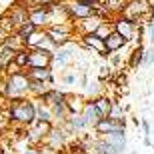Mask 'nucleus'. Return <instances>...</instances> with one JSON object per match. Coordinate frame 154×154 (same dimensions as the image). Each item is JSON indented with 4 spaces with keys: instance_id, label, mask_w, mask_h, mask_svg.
I'll use <instances>...</instances> for the list:
<instances>
[{
    "instance_id": "21",
    "label": "nucleus",
    "mask_w": 154,
    "mask_h": 154,
    "mask_svg": "<svg viewBox=\"0 0 154 154\" xmlns=\"http://www.w3.org/2000/svg\"><path fill=\"white\" fill-rule=\"evenodd\" d=\"M50 88H54L50 82H42V80H30V92H28V96L36 100V98H40L44 92H48Z\"/></svg>"
},
{
    "instance_id": "34",
    "label": "nucleus",
    "mask_w": 154,
    "mask_h": 154,
    "mask_svg": "<svg viewBox=\"0 0 154 154\" xmlns=\"http://www.w3.org/2000/svg\"><path fill=\"white\" fill-rule=\"evenodd\" d=\"M18 154H38V146H34V144H28L26 148H22Z\"/></svg>"
},
{
    "instance_id": "28",
    "label": "nucleus",
    "mask_w": 154,
    "mask_h": 154,
    "mask_svg": "<svg viewBox=\"0 0 154 154\" xmlns=\"http://www.w3.org/2000/svg\"><path fill=\"white\" fill-rule=\"evenodd\" d=\"M18 2L24 4L28 10H32V8H38V6H48L52 2H58V0H18Z\"/></svg>"
},
{
    "instance_id": "10",
    "label": "nucleus",
    "mask_w": 154,
    "mask_h": 154,
    "mask_svg": "<svg viewBox=\"0 0 154 154\" xmlns=\"http://www.w3.org/2000/svg\"><path fill=\"white\" fill-rule=\"evenodd\" d=\"M66 94H68V92L58 90L56 96H54V100L50 102V108H52V112H54V120H56L54 124L66 120V116H68V108H66Z\"/></svg>"
},
{
    "instance_id": "3",
    "label": "nucleus",
    "mask_w": 154,
    "mask_h": 154,
    "mask_svg": "<svg viewBox=\"0 0 154 154\" xmlns=\"http://www.w3.org/2000/svg\"><path fill=\"white\" fill-rule=\"evenodd\" d=\"M6 78V100L28 96L30 92V76L26 70H18L12 74H4Z\"/></svg>"
},
{
    "instance_id": "11",
    "label": "nucleus",
    "mask_w": 154,
    "mask_h": 154,
    "mask_svg": "<svg viewBox=\"0 0 154 154\" xmlns=\"http://www.w3.org/2000/svg\"><path fill=\"white\" fill-rule=\"evenodd\" d=\"M66 6H68V12L70 16H72V20H82V18L90 16V14H94V6L90 4H84V2H80V0H66Z\"/></svg>"
},
{
    "instance_id": "31",
    "label": "nucleus",
    "mask_w": 154,
    "mask_h": 154,
    "mask_svg": "<svg viewBox=\"0 0 154 154\" xmlns=\"http://www.w3.org/2000/svg\"><path fill=\"white\" fill-rule=\"evenodd\" d=\"M140 124H142V128H144V144H146V146H150V122L146 118H142V122H140Z\"/></svg>"
},
{
    "instance_id": "15",
    "label": "nucleus",
    "mask_w": 154,
    "mask_h": 154,
    "mask_svg": "<svg viewBox=\"0 0 154 154\" xmlns=\"http://www.w3.org/2000/svg\"><path fill=\"white\" fill-rule=\"evenodd\" d=\"M6 14L10 16L12 24H14V26L18 28V26H22V24L26 22V20H28V14H30V10H28V8H26L24 4H20V2H16V4L12 6L10 10L6 12Z\"/></svg>"
},
{
    "instance_id": "19",
    "label": "nucleus",
    "mask_w": 154,
    "mask_h": 154,
    "mask_svg": "<svg viewBox=\"0 0 154 154\" xmlns=\"http://www.w3.org/2000/svg\"><path fill=\"white\" fill-rule=\"evenodd\" d=\"M62 122L68 126L72 132H82V130L88 128V122H86V118L82 116V112H80V114H68L66 120H62Z\"/></svg>"
},
{
    "instance_id": "2",
    "label": "nucleus",
    "mask_w": 154,
    "mask_h": 154,
    "mask_svg": "<svg viewBox=\"0 0 154 154\" xmlns=\"http://www.w3.org/2000/svg\"><path fill=\"white\" fill-rule=\"evenodd\" d=\"M122 16L134 20L138 26H148V22L154 20V6L148 0H128Z\"/></svg>"
},
{
    "instance_id": "23",
    "label": "nucleus",
    "mask_w": 154,
    "mask_h": 154,
    "mask_svg": "<svg viewBox=\"0 0 154 154\" xmlns=\"http://www.w3.org/2000/svg\"><path fill=\"white\" fill-rule=\"evenodd\" d=\"M36 120H44V122H56L54 120V112L48 104H44L42 100H36Z\"/></svg>"
},
{
    "instance_id": "14",
    "label": "nucleus",
    "mask_w": 154,
    "mask_h": 154,
    "mask_svg": "<svg viewBox=\"0 0 154 154\" xmlns=\"http://www.w3.org/2000/svg\"><path fill=\"white\" fill-rule=\"evenodd\" d=\"M104 44H106V52H108V56L110 54H114V52H118L122 46L128 44V40L124 38V36L120 34L118 30H112L106 38H104Z\"/></svg>"
},
{
    "instance_id": "36",
    "label": "nucleus",
    "mask_w": 154,
    "mask_h": 154,
    "mask_svg": "<svg viewBox=\"0 0 154 154\" xmlns=\"http://www.w3.org/2000/svg\"><path fill=\"white\" fill-rule=\"evenodd\" d=\"M56 154H70V152H66V150H56Z\"/></svg>"
},
{
    "instance_id": "1",
    "label": "nucleus",
    "mask_w": 154,
    "mask_h": 154,
    "mask_svg": "<svg viewBox=\"0 0 154 154\" xmlns=\"http://www.w3.org/2000/svg\"><path fill=\"white\" fill-rule=\"evenodd\" d=\"M4 114H6L8 122L28 128L30 124L36 122V100L30 96L8 100V110H6Z\"/></svg>"
},
{
    "instance_id": "29",
    "label": "nucleus",
    "mask_w": 154,
    "mask_h": 154,
    "mask_svg": "<svg viewBox=\"0 0 154 154\" xmlns=\"http://www.w3.org/2000/svg\"><path fill=\"white\" fill-rule=\"evenodd\" d=\"M126 106L122 102H114L112 104V108H110V116L112 118H124V114H126Z\"/></svg>"
},
{
    "instance_id": "5",
    "label": "nucleus",
    "mask_w": 154,
    "mask_h": 154,
    "mask_svg": "<svg viewBox=\"0 0 154 154\" xmlns=\"http://www.w3.org/2000/svg\"><path fill=\"white\" fill-rule=\"evenodd\" d=\"M112 22H114V30H118V32L124 36L128 42L136 40V32H142V28H144V26H138L134 20L122 16V14H120V16H116Z\"/></svg>"
},
{
    "instance_id": "27",
    "label": "nucleus",
    "mask_w": 154,
    "mask_h": 154,
    "mask_svg": "<svg viewBox=\"0 0 154 154\" xmlns=\"http://www.w3.org/2000/svg\"><path fill=\"white\" fill-rule=\"evenodd\" d=\"M36 30H38V26H36V24L32 22V20H26V22H24L22 26H18V28H16V34L20 36V38H22L24 42H26V38H28V36L32 34V32H36Z\"/></svg>"
},
{
    "instance_id": "7",
    "label": "nucleus",
    "mask_w": 154,
    "mask_h": 154,
    "mask_svg": "<svg viewBox=\"0 0 154 154\" xmlns=\"http://www.w3.org/2000/svg\"><path fill=\"white\" fill-rule=\"evenodd\" d=\"M96 134L104 136L108 132H116V130H126V118H112V116H104L102 120H98V124L94 126Z\"/></svg>"
},
{
    "instance_id": "8",
    "label": "nucleus",
    "mask_w": 154,
    "mask_h": 154,
    "mask_svg": "<svg viewBox=\"0 0 154 154\" xmlns=\"http://www.w3.org/2000/svg\"><path fill=\"white\" fill-rule=\"evenodd\" d=\"M44 66H52V52L42 48H30L28 68H44Z\"/></svg>"
},
{
    "instance_id": "9",
    "label": "nucleus",
    "mask_w": 154,
    "mask_h": 154,
    "mask_svg": "<svg viewBox=\"0 0 154 154\" xmlns=\"http://www.w3.org/2000/svg\"><path fill=\"white\" fill-rule=\"evenodd\" d=\"M80 44L86 46L88 50L98 52L100 56H106V58H108V52H106V44H104V38H100L96 32H88V34H82V36H80Z\"/></svg>"
},
{
    "instance_id": "26",
    "label": "nucleus",
    "mask_w": 154,
    "mask_h": 154,
    "mask_svg": "<svg viewBox=\"0 0 154 154\" xmlns=\"http://www.w3.org/2000/svg\"><path fill=\"white\" fill-rule=\"evenodd\" d=\"M28 56H30V48H20V50H16V54H14V64H16L18 68L26 70L28 68Z\"/></svg>"
},
{
    "instance_id": "35",
    "label": "nucleus",
    "mask_w": 154,
    "mask_h": 154,
    "mask_svg": "<svg viewBox=\"0 0 154 154\" xmlns=\"http://www.w3.org/2000/svg\"><path fill=\"white\" fill-rule=\"evenodd\" d=\"M146 32H148V40L154 44V20H152V22H148V26H146Z\"/></svg>"
},
{
    "instance_id": "13",
    "label": "nucleus",
    "mask_w": 154,
    "mask_h": 154,
    "mask_svg": "<svg viewBox=\"0 0 154 154\" xmlns=\"http://www.w3.org/2000/svg\"><path fill=\"white\" fill-rule=\"evenodd\" d=\"M28 20H32L38 28H48V24H50V12H48V6L32 8L30 14H28Z\"/></svg>"
},
{
    "instance_id": "20",
    "label": "nucleus",
    "mask_w": 154,
    "mask_h": 154,
    "mask_svg": "<svg viewBox=\"0 0 154 154\" xmlns=\"http://www.w3.org/2000/svg\"><path fill=\"white\" fill-rule=\"evenodd\" d=\"M104 138H106L112 146H116L120 152H126V134H124V130L108 132V134H104Z\"/></svg>"
},
{
    "instance_id": "12",
    "label": "nucleus",
    "mask_w": 154,
    "mask_h": 154,
    "mask_svg": "<svg viewBox=\"0 0 154 154\" xmlns=\"http://www.w3.org/2000/svg\"><path fill=\"white\" fill-rule=\"evenodd\" d=\"M72 58H74V46H72V42H68V44H64V46H58L56 50L52 52V64H58L60 68H64Z\"/></svg>"
},
{
    "instance_id": "4",
    "label": "nucleus",
    "mask_w": 154,
    "mask_h": 154,
    "mask_svg": "<svg viewBox=\"0 0 154 154\" xmlns=\"http://www.w3.org/2000/svg\"><path fill=\"white\" fill-rule=\"evenodd\" d=\"M52 126H54V122H44V120H36L34 124H30L28 128L24 130V136H26V140H28L30 144L38 146V144H42V142L46 140L48 132L52 130Z\"/></svg>"
},
{
    "instance_id": "25",
    "label": "nucleus",
    "mask_w": 154,
    "mask_h": 154,
    "mask_svg": "<svg viewBox=\"0 0 154 154\" xmlns=\"http://www.w3.org/2000/svg\"><path fill=\"white\" fill-rule=\"evenodd\" d=\"M92 100H94V104L100 108L102 116H110V108H112V104H114V100H112V98L106 96V94H100V96L92 98Z\"/></svg>"
},
{
    "instance_id": "18",
    "label": "nucleus",
    "mask_w": 154,
    "mask_h": 154,
    "mask_svg": "<svg viewBox=\"0 0 154 154\" xmlns=\"http://www.w3.org/2000/svg\"><path fill=\"white\" fill-rule=\"evenodd\" d=\"M30 80H42V82H50L54 84V72L52 66H44V68H26Z\"/></svg>"
},
{
    "instance_id": "22",
    "label": "nucleus",
    "mask_w": 154,
    "mask_h": 154,
    "mask_svg": "<svg viewBox=\"0 0 154 154\" xmlns=\"http://www.w3.org/2000/svg\"><path fill=\"white\" fill-rule=\"evenodd\" d=\"M14 54H16V50H14L12 46H8V44L0 46V70H2V72L8 68L10 62H14Z\"/></svg>"
},
{
    "instance_id": "17",
    "label": "nucleus",
    "mask_w": 154,
    "mask_h": 154,
    "mask_svg": "<svg viewBox=\"0 0 154 154\" xmlns=\"http://www.w3.org/2000/svg\"><path fill=\"white\" fill-rule=\"evenodd\" d=\"M86 102H88V100H84V96H80V94H72V92L66 94V108H68V114H80V112L84 110Z\"/></svg>"
},
{
    "instance_id": "6",
    "label": "nucleus",
    "mask_w": 154,
    "mask_h": 154,
    "mask_svg": "<svg viewBox=\"0 0 154 154\" xmlns=\"http://www.w3.org/2000/svg\"><path fill=\"white\" fill-rule=\"evenodd\" d=\"M104 20H106V18H102L98 12L82 18V20H74V34L82 36V34H88V32H96L98 26H100Z\"/></svg>"
},
{
    "instance_id": "32",
    "label": "nucleus",
    "mask_w": 154,
    "mask_h": 154,
    "mask_svg": "<svg viewBox=\"0 0 154 154\" xmlns=\"http://www.w3.org/2000/svg\"><path fill=\"white\" fill-rule=\"evenodd\" d=\"M154 64V48H146L144 52V60H142V66H152Z\"/></svg>"
},
{
    "instance_id": "30",
    "label": "nucleus",
    "mask_w": 154,
    "mask_h": 154,
    "mask_svg": "<svg viewBox=\"0 0 154 154\" xmlns=\"http://www.w3.org/2000/svg\"><path fill=\"white\" fill-rule=\"evenodd\" d=\"M76 82H78V76H76L74 70H66L62 74V84L64 86H74Z\"/></svg>"
},
{
    "instance_id": "33",
    "label": "nucleus",
    "mask_w": 154,
    "mask_h": 154,
    "mask_svg": "<svg viewBox=\"0 0 154 154\" xmlns=\"http://www.w3.org/2000/svg\"><path fill=\"white\" fill-rule=\"evenodd\" d=\"M114 86L116 88H124L126 86V74L124 72H114Z\"/></svg>"
},
{
    "instance_id": "24",
    "label": "nucleus",
    "mask_w": 154,
    "mask_h": 154,
    "mask_svg": "<svg viewBox=\"0 0 154 154\" xmlns=\"http://www.w3.org/2000/svg\"><path fill=\"white\" fill-rule=\"evenodd\" d=\"M144 52H146V48H144L142 44H138L136 48L130 52V58H128V66H130V68H138V66H142Z\"/></svg>"
},
{
    "instance_id": "16",
    "label": "nucleus",
    "mask_w": 154,
    "mask_h": 154,
    "mask_svg": "<svg viewBox=\"0 0 154 154\" xmlns=\"http://www.w3.org/2000/svg\"><path fill=\"white\" fill-rule=\"evenodd\" d=\"M82 116L86 118V122H88V128H94V126L98 124V120H102V112H100V108H98L96 104H94V100H88L84 106V110H82Z\"/></svg>"
}]
</instances>
